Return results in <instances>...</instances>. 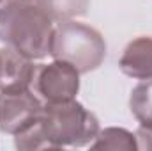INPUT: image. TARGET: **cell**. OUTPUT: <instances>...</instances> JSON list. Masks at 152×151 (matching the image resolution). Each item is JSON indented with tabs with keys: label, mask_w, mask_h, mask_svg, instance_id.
<instances>
[{
	"label": "cell",
	"mask_w": 152,
	"mask_h": 151,
	"mask_svg": "<svg viewBox=\"0 0 152 151\" xmlns=\"http://www.w3.org/2000/svg\"><path fill=\"white\" fill-rule=\"evenodd\" d=\"M53 20L36 0H0V41L28 59L50 55Z\"/></svg>",
	"instance_id": "cell-1"
},
{
	"label": "cell",
	"mask_w": 152,
	"mask_h": 151,
	"mask_svg": "<svg viewBox=\"0 0 152 151\" xmlns=\"http://www.w3.org/2000/svg\"><path fill=\"white\" fill-rule=\"evenodd\" d=\"M50 55L71 62L80 73H90L103 64L106 57V43L96 29L67 20L55 27Z\"/></svg>",
	"instance_id": "cell-3"
},
{
	"label": "cell",
	"mask_w": 152,
	"mask_h": 151,
	"mask_svg": "<svg viewBox=\"0 0 152 151\" xmlns=\"http://www.w3.org/2000/svg\"><path fill=\"white\" fill-rule=\"evenodd\" d=\"M39 123L51 150L92 144L99 133L97 117L76 100L46 101Z\"/></svg>",
	"instance_id": "cell-2"
},
{
	"label": "cell",
	"mask_w": 152,
	"mask_h": 151,
	"mask_svg": "<svg viewBox=\"0 0 152 151\" xmlns=\"http://www.w3.org/2000/svg\"><path fill=\"white\" fill-rule=\"evenodd\" d=\"M41 9L50 14L53 21H67L83 16L88 9L90 0H36Z\"/></svg>",
	"instance_id": "cell-10"
},
{
	"label": "cell",
	"mask_w": 152,
	"mask_h": 151,
	"mask_svg": "<svg viewBox=\"0 0 152 151\" xmlns=\"http://www.w3.org/2000/svg\"><path fill=\"white\" fill-rule=\"evenodd\" d=\"M42 103L32 89L20 93H0V132L18 135L37 123Z\"/></svg>",
	"instance_id": "cell-5"
},
{
	"label": "cell",
	"mask_w": 152,
	"mask_h": 151,
	"mask_svg": "<svg viewBox=\"0 0 152 151\" xmlns=\"http://www.w3.org/2000/svg\"><path fill=\"white\" fill-rule=\"evenodd\" d=\"M92 150H124V151H134L138 150V141L136 135L124 130V128H104L99 130L96 141L90 144Z\"/></svg>",
	"instance_id": "cell-9"
},
{
	"label": "cell",
	"mask_w": 152,
	"mask_h": 151,
	"mask_svg": "<svg viewBox=\"0 0 152 151\" xmlns=\"http://www.w3.org/2000/svg\"><path fill=\"white\" fill-rule=\"evenodd\" d=\"M39 64L11 46L0 48V93H20L34 85Z\"/></svg>",
	"instance_id": "cell-6"
},
{
	"label": "cell",
	"mask_w": 152,
	"mask_h": 151,
	"mask_svg": "<svg viewBox=\"0 0 152 151\" xmlns=\"http://www.w3.org/2000/svg\"><path fill=\"white\" fill-rule=\"evenodd\" d=\"M129 107L140 123V128L152 133V80H143L133 89Z\"/></svg>",
	"instance_id": "cell-8"
},
{
	"label": "cell",
	"mask_w": 152,
	"mask_h": 151,
	"mask_svg": "<svg viewBox=\"0 0 152 151\" xmlns=\"http://www.w3.org/2000/svg\"><path fill=\"white\" fill-rule=\"evenodd\" d=\"M80 71L71 62L55 59L50 64H39L34 89L44 101H66L75 100L80 91Z\"/></svg>",
	"instance_id": "cell-4"
},
{
	"label": "cell",
	"mask_w": 152,
	"mask_h": 151,
	"mask_svg": "<svg viewBox=\"0 0 152 151\" xmlns=\"http://www.w3.org/2000/svg\"><path fill=\"white\" fill-rule=\"evenodd\" d=\"M118 66L122 73L136 80H152V38L142 36L133 39L120 61Z\"/></svg>",
	"instance_id": "cell-7"
}]
</instances>
